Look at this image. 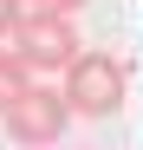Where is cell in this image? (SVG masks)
I'll list each match as a JSON object with an SVG mask.
<instances>
[{"mask_svg": "<svg viewBox=\"0 0 143 150\" xmlns=\"http://www.w3.org/2000/svg\"><path fill=\"white\" fill-rule=\"evenodd\" d=\"M59 85H65V98H72L78 117H111L130 98V65L117 52H78V65H72Z\"/></svg>", "mask_w": 143, "mask_h": 150, "instance_id": "cell-1", "label": "cell"}, {"mask_svg": "<svg viewBox=\"0 0 143 150\" xmlns=\"http://www.w3.org/2000/svg\"><path fill=\"white\" fill-rule=\"evenodd\" d=\"M13 46H20V59H26L39 79H52V72L65 79V72L78 65V52H85L72 13H26V26L13 33Z\"/></svg>", "mask_w": 143, "mask_h": 150, "instance_id": "cell-2", "label": "cell"}, {"mask_svg": "<svg viewBox=\"0 0 143 150\" xmlns=\"http://www.w3.org/2000/svg\"><path fill=\"white\" fill-rule=\"evenodd\" d=\"M72 117H78V111H72L65 85H33V91L20 98L0 124H7V137H13L20 150H52V144L65 137V124H72Z\"/></svg>", "mask_w": 143, "mask_h": 150, "instance_id": "cell-3", "label": "cell"}, {"mask_svg": "<svg viewBox=\"0 0 143 150\" xmlns=\"http://www.w3.org/2000/svg\"><path fill=\"white\" fill-rule=\"evenodd\" d=\"M33 85H39V72L20 59V46H0V117H7V111H13Z\"/></svg>", "mask_w": 143, "mask_h": 150, "instance_id": "cell-4", "label": "cell"}, {"mask_svg": "<svg viewBox=\"0 0 143 150\" xmlns=\"http://www.w3.org/2000/svg\"><path fill=\"white\" fill-rule=\"evenodd\" d=\"M26 13H33L26 0H0V46H13V33L26 26Z\"/></svg>", "mask_w": 143, "mask_h": 150, "instance_id": "cell-5", "label": "cell"}, {"mask_svg": "<svg viewBox=\"0 0 143 150\" xmlns=\"http://www.w3.org/2000/svg\"><path fill=\"white\" fill-rule=\"evenodd\" d=\"M26 7H33V13H78L85 0H26Z\"/></svg>", "mask_w": 143, "mask_h": 150, "instance_id": "cell-6", "label": "cell"}]
</instances>
